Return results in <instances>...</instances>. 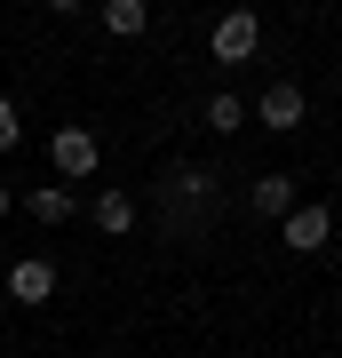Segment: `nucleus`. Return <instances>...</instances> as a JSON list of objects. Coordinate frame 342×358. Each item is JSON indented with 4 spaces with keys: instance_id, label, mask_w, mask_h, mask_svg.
<instances>
[{
    "instance_id": "obj_7",
    "label": "nucleus",
    "mask_w": 342,
    "mask_h": 358,
    "mask_svg": "<svg viewBox=\"0 0 342 358\" xmlns=\"http://www.w3.org/2000/svg\"><path fill=\"white\" fill-rule=\"evenodd\" d=\"M24 215L56 231V223H72V215H80V199L64 192V183H40V192H24Z\"/></svg>"
},
{
    "instance_id": "obj_11",
    "label": "nucleus",
    "mask_w": 342,
    "mask_h": 358,
    "mask_svg": "<svg viewBox=\"0 0 342 358\" xmlns=\"http://www.w3.org/2000/svg\"><path fill=\"white\" fill-rule=\"evenodd\" d=\"M24 143V112H16V96H0V152H16Z\"/></svg>"
},
{
    "instance_id": "obj_10",
    "label": "nucleus",
    "mask_w": 342,
    "mask_h": 358,
    "mask_svg": "<svg viewBox=\"0 0 342 358\" xmlns=\"http://www.w3.org/2000/svg\"><path fill=\"white\" fill-rule=\"evenodd\" d=\"M239 120H247V103H239V96H207V128H215V136H231Z\"/></svg>"
},
{
    "instance_id": "obj_12",
    "label": "nucleus",
    "mask_w": 342,
    "mask_h": 358,
    "mask_svg": "<svg viewBox=\"0 0 342 358\" xmlns=\"http://www.w3.org/2000/svg\"><path fill=\"white\" fill-rule=\"evenodd\" d=\"M8 207H16V192H8V183H0V223H8Z\"/></svg>"
},
{
    "instance_id": "obj_13",
    "label": "nucleus",
    "mask_w": 342,
    "mask_h": 358,
    "mask_svg": "<svg viewBox=\"0 0 342 358\" xmlns=\"http://www.w3.org/2000/svg\"><path fill=\"white\" fill-rule=\"evenodd\" d=\"M334 176H342V159H334Z\"/></svg>"
},
{
    "instance_id": "obj_6",
    "label": "nucleus",
    "mask_w": 342,
    "mask_h": 358,
    "mask_svg": "<svg viewBox=\"0 0 342 358\" xmlns=\"http://www.w3.org/2000/svg\"><path fill=\"white\" fill-rule=\"evenodd\" d=\"M247 207H255V215H271V223H287V215H294V176H255Z\"/></svg>"
},
{
    "instance_id": "obj_8",
    "label": "nucleus",
    "mask_w": 342,
    "mask_h": 358,
    "mask_svg": "<svg viewBox=\"0 0 342 358\" xmlns=\"http://www.w3.org/2000/svg\"><path fill=\"white\" fill-rule=\"evenodd\" d=\"M96 231L127 239V231H136V199H127V192H96Z\"/></svg>"
},
{
    "instance_id": "obj_4",
    "label": "nucleus",
    "mask_w": 342,
    "mask_h": 358,
    "mask_svg": "<svg viewBox=\"0 0 342 358\" xmlns=\"http://www.w3.org/2000/svg\"><path fill=\"white\" fill-rule=\"evenodd\" d=\"M327 231H334V215H327V207H294V215L279 223V239L294 247V255H318V247H327Z\"/></svg>"
},
{
    "instance_id": "obj_3",
    "label": "nucleus",
    "mask_w": 342,
    "mask_h": 358,
    "mask_svg": "<svg viewBox=\"0 0 342 358\" xmlns=\"http://www.w3.org/2000/svg\"><path fill=\"white\" fill-rule=\"evenodd\" d=\"M48 294H56V263L48 255H16L8 263V303L32 310V303H48Z\"/></svg>"
},
{
    "instance_id": "obj_5",
    "label": "nucleus",
    "mask_w": 342,
    "mask_h": 358,
    "mask_svg": "<svg viewBox=\"0 0 342 358\" xmlns=\"http://www.w3.org/2000/svg\"><path fill=\"white\" fill-rule=\"evenodd\" d=\"M255 120H263V128H303V88H294V80H271L263 103H255Z\"/></svg>"
},
{
    "instance_id": "obj_9",
    "label": "nucleus",
    "mask_w": 342,
    "mask_h": 358,
    "mask_svg": "<svg viewBox=\"0 0 342 358\" xmlns=\"http://www.w3.org/2000/svg\"><path fill=\"white\" fill-rule=\"evenodd\" d=\"M143 24H152V8H143V0H104V32H120V40H136Z\"/></svg>"
},
{
    "instance_id": "obj_1",
    "label": "nucleus",
    "mask_w": 342,
    "mask_h": 358,
    "mask_svg": "<svg viewBox=\"0 0 342 358\" xmlns=\"http://www.w3.org/2000/svg\"><path fill=\"white\" fill-rule=\"evenodd\" d=\"M48 159H56L64 183H80V176H96L104 143H96V128H56V136H48Z\"/></svg>"
},
{
    "instance_id": "obj_2",
    "label": "nucleus",
    "mask_w": 342,
    "mask_h": 358,
    "mask_svg": "<svg viewBox=\"0 0 342 358\" xmlns=\"http://www.w3.org/2000/svg\"><path fill=\"white\" fill-rule=\"evenodd\" d=\"M255 40H263V16H255V8L215 16V64H247V56H255Z\"/></svg>"
}]
</instances>
